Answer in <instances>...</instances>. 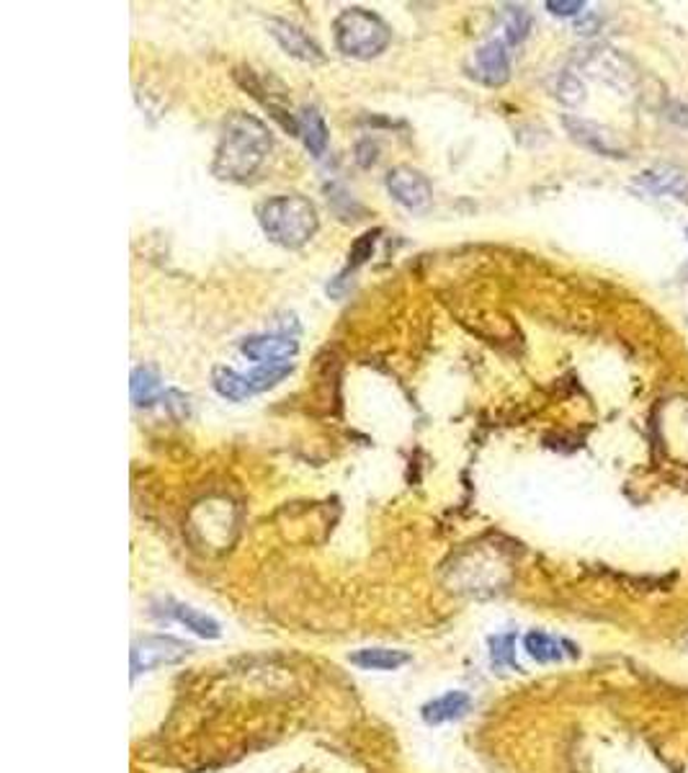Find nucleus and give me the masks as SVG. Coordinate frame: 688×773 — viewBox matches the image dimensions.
<instances>
[{
  "label": "nucleus",
  "instance_id": "obj_10",
  "mask_svg": "<svg viewBox=\"0 0 688 773\" xmlns=\"http://www.w3.org/2000/svg\"><path fill=\"white\" fill-rule=\"evenodd\" d=\"M268 32L284 47V53H289L291 57H297V60H305V62H323L325 60L323 49L314 45V42L302 32V28L295 26V24H289V21L271 19L268 21Z\"/></svg>",
  "mask_w": 688,
  "mask_h": 773
},
{
  "label": "nucleus",
  "instance_id": "obj_28",
  "mask_svg": "<svg viewBox=\"0 0 688 773\" xmlns=\"http://www.w3.org/2000/svg\"><path fill=\"white\" fill-rule=\"evenodd\" d=\"M686 645H688V639H686Z\"/></svg>",
  "mask_w": 688,
  "mask_h": 773
},
{
  "label": "nucleus",
  "instance_id": "obj_4",
  "mask_svg": "<svg viewBox=\"0 0 688 773\" xmlns=\"http://www.w3.org/2000/svg\"><path fill=\"white\" fill-rule=\"evenodd\" d=\"M573 62L585 76L604 80V83H609L619 91L632 89L637 83L634 62L609 45H588L583 49H575Z\"/></svg>",
  "mask_w": 688,
  "mask_h": 773
},
{
  "label": "nucleus",
  "instance_id": "obj_12",
  "mask_svg": "<svg viewBox=\"0 0 688 773\" xmlns=\"http://www.w3.org/2000/svg\"><path fill=\"white\" fill-rule=\"evenodd\" d=\"M299 124V137H302L305 148L310 150V155L323 158L328 148V127L323 114L314 106H302V112L297 114Z\"/></svg>",
  "mask_w": 688,
  "mask_h": 773
},
{
  "label": "nucleus",
  "instance_id": "obj_25",
  "mask_svg": "<svg viewBox=\"0 0 688 773\" xmlns=\"http://www.w3.org/2000/svg\"><path fill=\"white\" fill-rule=\"evenodd\" d=\"M583 9V0H547V11L554 13V16H575Z\"/></svg>",
  "mask_w": 688,
  "mask_h": 773
},
{
  "label": "nucleus",
  "instance_id": "obj_13",
  "mask_svg": "<svg viewBox=\"0 0 688 773\" xmlns=\"http://www.w3.org/2000/svg\"><path fill=\"white\" fill-rule=\"evenodd\" d=\"M467 709H470V694H465V691H449V694L438 696L423 706V719H426L428 725H442V722L465 717Z\"/></svg>",
  "mask_w": 688,
  "mask_h": 773
},
{
  "label": "nucleus",
  "instance_id": "obj_24",
  "mask_svg": "<svg viewBox=\"0 0 688 773\" xmlns=\"http://www.w3.org/2000/svg\"><path fill=\"white\" fill-rule=\"evenodd\" d=\"M163 403L168 411H171L173 418H188V397L186 395H181V392H175V390H168L165 395H163Z\"/></svg>",
  "mask_w": 688,
  "mask_h": 773
},
{
  "label": "nucleus",
  "instance_id": "obj_16",
  "mask_svg": "<svg viewBox=\"0 0 688 773\" xmlns=\"http://www.w3.org/2000/svg\"><path fill=\"white\" fill-rule=\"evenodd\" d=\"M165 614L175 619V622H181L186 630H192L194 634H199L204 639H217L219 637V624L215 619L202 614V611H196L192 607H183V603H168Z\"/></svg>",
  "mask_w": 688,
  "mask_h": 773
},
{
  "label": "nucleus",
  "instance_id": "obj_3",
  "mask_svg": "<svg viewBox=\"0 0 688 773\" xmlns=\"http://www.w3.org/2000/svg\"><path fill=\"white\" fill-rule=\"evenodd\" d=\"M335 45L343 55L356 60H371L390 47L392 32L377 13L366 9H346L339 13L333 24Z\"/></svg>",
  "mask_w": 688,
  "mask_h": 773
},
{
  "label": "nucleus",
  "instance_id": "obj_18",
  "mask_svg": "<svg viewBox=\"0 0 688 773\" xmlns=\"http://www.w3.org/2000/svg\"><path fill=\"white\" fill-rule=\"evenodd\" d=\"M211 386L217 390V395H222L225 400H232V403H243V400L253 397L245 384V374H238L236 369L217 367L211 371Z\"/></svg>",
  "mask_w": 688,
  "mask_h": 773
},
{
  "label": "nucleus",
  "instance_id": "obj_23",
  "mask_svg": "<svg viewBox=\"0 0 688 773\" xmlns=\"http://www.w3.org/2000/svg\"><path fill=\"white\" fill-rule=\"evenodd\" d=\"M377 235H379V230L375 232H366V235H362L354 243V247H351V255H348V266H362L366 258H371V253H375V243H377Z\"/></svg>",
  "mask_w": 688,
  "mask_h": 773
},
{
  "label": "nucleus",
  "instance_id": "obj_7",
  "mask_svg": "<svg viewBox=\"0 0 688 773\" xmlns=\"http://www.w3.org/2000/svg\"><path fill=\"white\" fill-rule=\"evenodd\" d=\"M562 127L567 129V135L573 137L577 145L588 148L604 158H627V148L621 145L617 132H611L604 124H596L590 119H581V116H562Z\"/></svg>",
  "mask_w": 688,
  "mask_h": 773
},
{
  "label": "nucleus",
  "instance_id": "obj_1",
  "mask_svg": "<svg viewBox=\"0 0 688 773\" xmlns=\"http://www.w3.org/2000/svg\"><path fill=\"white\" fill-rule=\"evenodd\" d=\"M271 148H274V140H271L266 124L251 114L236 112L225 119L211 171L217 178L243 184L261 171V165L271 155Z\"/></svg>",
  "mask_w": 688,
  "mask_h": 773
},
{
  "label": "nucleus",
  "instance_id": "obj_20",
  "mask_svg": "<svg viewBox=\"0 0 688 773\" xmlns=\"http://www.w3.org/2000/svg\"><path fill=\"white\" fill-rule=\"evenodd\" d=\"M291 374V361L289 364H263V367H255L251 374H245V384L251 390V395H259V392H266L271 386H276L282 379H287Z\"/></svg>",
  "mask_w": 688,
  "mask_h": 773
},
{
  "label": "nucleus",
  "instance_id": "obj_5",
  "mask_svg": "<svg viewBox=\"0 0 688 773\" xmlns=\"http://www.w3.org/2000/svg\"><path fill=\"white\" fill-rule=\"evenodd\" d=\"M387 192L408 211H428L434 204V188L421 171L408 165H398L387 173Z\"/></svg>",
  "mask_w": 688,
  "mask_h": 773
},
{
  "label": "nucleus",
  "instance_id": "obj_2",
  "mask_svg": "<svg viewBox=\"0 0 688 773\" xmlns=\"http://www.w3.org/2000/svg\"><path fill=\"white\" fill-rule=\"evenodd\" d=\"M259 222L271 243L297 251L318 232V209L302 194L271 196L259 207Z\"/></svg>",
  "mask_w": 688,
  "mask_h": 773
},
{
  "label": "nucleus",
  "instance_id": "obj_21",
  "mask_svg": "<svg viewBox=\"0 0 688 773\" xmlns=\"http://www.w3.org/2000/svg\"><path fill=\"white\" fill-rule=\"evenodd\" d=\"M490 658H493L495 668H518L516 666V637L514 634H497V637L490 639Z\"/></svg>",
  "mask_w": 688,
  "mask_h": 773
},
{
  "label": "nucleus",
  "instance_id": "obj_6",
  "mask_svg": "<svg viewBox=\"0 0 688 773\" xmlns=\"http://www.w3.org/2000/svg\"><path fill=\"white\" fill-rule=\"evenodd\" d=\"M188 653H192V647H188L186 642H179L173 637L137 639L135 645H131V678L145 673V670L181 662Z\"/></svg>",
  "mask_w": 688,
  "mask_h": 773
},
{
  "label": "nucleus",
  "instance_id": "obj_22",
  "mask_svg": "<svg viewBox=\"0 0 688 773\" xmlns=\"http://www.w3.org/2000/svg\"><path fill=\"white\" fill-rule=\"evenodd\" d=\"M554 96H558L562 104L577 106L585 99V89L581 83V78L575 72H562L558 78V85H554Z\"/></svg>",
  "mask_w": 688,
  "mask_h": 773
},
{
  "label": "nucleus",
  "instance_id": "obj_8",
  "mask_svg": "<svg viewBox=\"0 0 688 773\" xmlns=\"http://www.w3.org/2000/svg\"><path fill=\"white\" fill-rule=\"evenodd\" d=\"M299 343L295 335L289 333H263V335H251V338L243 341L240 351H243L248 359L259 364H289V359H295Z\"/></svg>",
  "mask_w": 688,
  "mask_h": 773
},
{
  "label": "nucleus",
  "instance_id": "obj_19",
  "mask_svg": "<svg viewBox=\"0 0 688 773\" xmlns=\"http://www.w3.org/2000/svg\"><path fill=\"white\" fill-rule=\"evenodd\" d=\"M524 647H526V653H529L537 662H558V660L565 658V647H570V645L554 639V637H549V634H544V632H529L524 637Z\"/></svg>",
  "mask_w": 688,
  "mask_h": 773
},
{
  "label": "nucleus",
  "instance_id": "obj_11",
  "mask_svg": "<svg viewBox=\"0 0 688 773\" xmlns=\"http://www.w3.org/2000/svg\"><path fill=\"white\" fill-rule=\"evenodd\" d=\"M637 184L650 194H657V196L668 194V196H676V199L688 201V171H684V168L678 165L650 168V171H645L640 178H637Z\"/></svg>",
  "mask_w": 688,
  "mask_h": 773
},
{
  "label": "nucleus",
  "instance_id": "obj_9",
  "mask_svg": "<svg viewBox=\"0 0 688 773\" xmlns=\"http://www.w3.org/2000/svg\"><path fill=\"white\" fill-rule=\"evenodd\" d=\"M474 68H478V78L485 85H497L508 83L511 78V57H508V45L503 39H493L488 45H482L478 53H474Z\"/></svg>",
  "mask_w": 688,
  "mask_h": 773
},
{
  "label": "nucleus",
  "instance_id": "obj_15",
  "mask_svg": "<svg viewBox=\"0 0 688 773\" xmlns=\"http://www.w3.org/2000/svg\"><path fill=\"white\" fill-rule=\"evenodd\" d=\"M351 662L364 670H398L410 662V655L402 650H387V647H366L351 655Z\"/></svg>",
  "mask_w": 688,
  "mask_h": 773
},
{
  "label": "nucleus",
  "instance_id": "obj_17",
  "mask_svg": "<svg viewBox=\"0 0 688 773\" xmlns=\"http://www.w3.org/2000/svg\"><path fill=\"white\" fill-rule=\"evenodd\" d=\"M501 21H503L501 39L506 42L508 47L521 45V42L531 32V13L526 11L524 5H506V9L501 11Z\"/></svg>",
  "mask_w": 688,
  "mask_h": 773
},
{
  "label": "nucleus",
  "instance_id": "obj_14",
  "mask_svg": "<svg viewBox=\"0 0 688 773\" xmlns=\"http://www.w3.org/2000/svg\"><path fill=\"white\" fill-rule=\"evenodd\" d=\"M163 384H160V377L148 367H137L131 371V403L137 407H150L156 405L158 400H163Z\"/></svg>",
  "mask_w": 688,
  "mask_h": 773
},
{
  "label": "nucleus",
  "instance_id": "obj_27",
  "mask_svg": "<svg viewBox=\"0 0 688 773\" xmlns=\"http://www.w3.org/2000/svg\"><path fill=\"white\" fill-rule=\"evenodd\" d=\"M686 238H688V230H686Z\"/></svg>",
  "mask_w": 688,
  "mask_h": 773
},
{
  "label": "nucleus",
  "instance_id": "obj_26",
  "mask_svg": "<svg viewBox=\"0 0 688 773\" xmlns=\"http://www.w3.org/2000/svg\"><path fill=\"white\" fill-rule=\"evenodd\" d=\"M598 26H601V19H598L596 13H583V19L575 24V32L590 36L598 32Z\"/></svg>",
  "mask_w": 688,
  "mask_h": 773
}]
</instances>
